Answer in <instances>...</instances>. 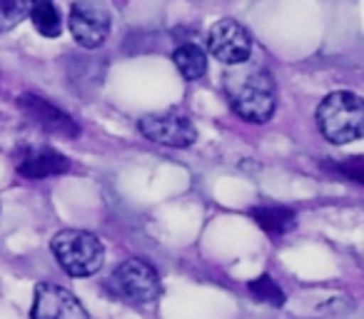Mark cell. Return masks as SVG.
<instances>
[{
  "label": "cell",
  "mask_w": 364,
  "mask_h": 319,
  "mask_svg": "<svg viewBox=\"0 0 364 319\" xmlns=\"http://www.w3.org/2000/svg\"><path fill=\"white\" fill-rule=\"evenodd\" d=\"M225 92L242 120L247 122H267L274 115L277 107V90H274V80L269 70L262 65H232V70L225 72Z\"/></svg>",
  "instance_id": "obj_1"
},
{
  "label": "cell",
  "mask_w": 364,
  "mask_h": 319,
  "mask_svg": "<svg viewBox=\"0 0 364 319\" xmlns=\"http://www.w3.org/2000/svg\"><path fill=\"white\" fill-rule=\"evenodd\" d=\"M319 132L334 145H347L364 135V97L357 92H329L317 107Z\"/></svg>",
  "instance_id": "obj_2"
},
{
  "label": "cell",
  "mask_w": 364,
  "mask_h": 319,
  "mask_svg": "<svg viewBox=\"0 0 364 319\" xmlns=\"http://www.w3.org/2000/svg\"><path fill=\"white\" fill-rule=\"evenodd\" d=\"M50 249L58 264L73 277H90L102 267L105 249L92 232L85 229H60L53 237Z\"/></svg>",
  "instance_id": "obj_3"
},
{
  "label": "cell",
  "mask_w": 364,
  "mask_h": 319,
  "mask_svg": "<svg viewBox=\"0 0 364 319\" xmlns=\"http://www.w3.org/2000/svg\"><path fill=\"white\" fill-rule=\"evenodd\" d=\"M112 297L122 299L130 304H150L160 297V277L155 267L147 264L145 259H127L112 272L107 282Z\"/></svg>",
  "instance_id": "obj_4"
},
{
  "label": "cell",
  "mask_w": 364,
  "mask_h": 319,
  "mask_svg": "<svg viewBox=\"0 0 364 319\" xmlns=\"http://www.w3.org/2000/svg\"><path fill=\"white\" fill-rule=\"evenodd\" d=\"M68 26H70V33L77 40V45L95 50L110 36L112 16L105 3H100V0H77L70 8Z\"/></svg>",
  "instance_id": "obj_5"
},
{
  "label": "cell",
  "mask_w": 364,
  "mask_h": 319,
  "mask_svg": "<svg viewBox=\"0 0 364 319\" xmlns=\"http://www.w3.org/2000/svg\"><path fill=\"white\" fill-rule=\"evenodd\" d=\"M208 45L210 53L230 67L242 65L252 55V36L247 33V28L240 26L237 21H230V18L218 21L210 28Z\"/></svg>",
  "instance_id": "obj_6"
},
{
  "label": "cell",
  "mask_w": 364,
  "mask_h": 319,
  "mask_svg": "<svg viewBox=\"0 0 364 319\" xmlns=\"http://www.w3.org/2000/svg\"><path fill=\"white\" fill-rule=\"evenodd\" d=\"M140 132L147 140L167 147H190L198 140L193 120L175 112H152V115L140 117Z\"/></svg>",
  "instance_id": "obj_7"
},
{
  "label": "cell",
  "mask_w": 364,
  "mask_h": 319,
  "mask_svg": "<svg viewBox=\"0 0 364 319\" xmlns=\"http://www.w3.org/2000/svg\"><path fill=\"white\" fill-rule=\"evenodd\" d=\"M31 319H90L80 299L58 284H38Z\"/></svg>",
  "instance_id": "obj_8"
},
{
  "label": "cell",
  "mask_w": 364,
  "mask_h": 319,
  "mask_svg": "<svg viewBox=\"0 0 364 319\" xmlns=\"http://www.w3.org/2000/svg\"><path fill=\"white\" fill-rule=\"evenodd\" d=\"M21 110L26 112L28 120H33L38 127H43L50 135H60V137H77V125L68 112H63L60 107H55L53 102L43 100L38 95H23L18 100Z\"/></svg>",
  "instance_id": "obj_9"
},
{
  "label": "cell",
  "mask_w": 364,
  "mask_h": 319,
  "mask_svg": "<svg viewBox=\"0 0 364 319\" xmlns=\"http://www.w3.org/2000/svg\"><path fill=\"white\" fill-rule=\"evenodd\" d=\"M68 168H70L68 157L53 147H33V150L23 152L18 160V175L26 180L55 178V175L68 173Z\"/></svg>",
  "instance_id": "obj_10"
},
{
  "label": "cell",
  "mask_w": 364,
  "mask_h": 319,
  "mask_svg": "<svg viewBox=\"0 0 364 319\" xmlns=\"http://www.w3.org/2000/svg\"><path fill=\"white\" fill-rule=\"evenodd\" d=\"M250 215H252L255 222H257L267 234H272V237L287 234L289 229L294 227V222H297L294 210L282 207V205H262V207H252Z\"/></svg>",
  "instance_id": "obj_11"
},
{
  "label": "cell",
  "mask_w": 364,
  "mask_h": 319,
  "mask_svg": "<svg viewBox=\"0 0 364 319\" xmlns=\"http://www.w3.org/2000/svg\"><path fill=\"white\" fill-rule=\"evenodd\" d=\"M172 63L185 80H200L208 72V53L195 43H185V45L177 48L172 53Z\"/></svg>",
  "instance_id": "obj_12"
},
{
  "label": "cell",
  "mask_w": 364,
  "mask_h": 319,
  "mask_svg": "<svg viewBox=\"0 0 364 319\" xmlns=\"http://www.w3.org/2000/svg\"><path fill=\"white\" fill-rule=\"evenodd\" d=\"M31 21H33V26H36V31L46 38H58L63 33L60 11L55 8L53 0H43V3H38L31 13Z\"/></svg>",
  "instance_id": "obj_13"
},
{
  "label": "cell",
  "mask_w": 364,
  "mask_h": 319,
  "mask_svg": "<svg viewBox=\"0 0 364 319\" xmlns=\"http://www.w3.org/2000/svg\"><path fill=\"white\" fill-rule=\"evenodd\" d=\"M38 3H43V0H0V33L13 31L26 18H31Z\"/></svg>",
  "instance_id": "obj_14"
},
{
  "label": "cell",
  "mask_w": 364,
  "mask_h": 319,
  "mask_svg": "<svg viewBox=\"0 0 364 319\" xmlns=\"http://www.w3.org/2000/svg\"><path fill=\"white\" fill-rule=\"evenodd\" d=\"M322 168L337 180H349V183L364 185V155L342 157L337 163H324Z\"/></svg>",
  "instance_id": "obj_15"
},
{
  "label": "cell",
  "mask_w": 364,
  "mask_h": 319,
  "mask_svg": "<svg viewBox=\"0 0 364 319\" xmlns=\"http://www.w3.org/2000/svg\"><path fill=\"white\" fill-rule=\"evenodd\" d=\"M250 294H252L257 302L272 304V307H282L284 304V292L277 282H274L269 274H262L255 282H250Z\"/></svg>",
  "instance_id": "obj_16"
}]
</instances>
